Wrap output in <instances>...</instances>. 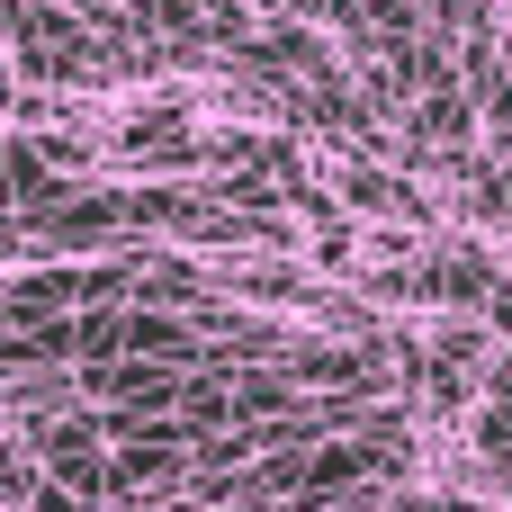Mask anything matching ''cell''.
I'll list each match as a JSON object with an SVG mask.
<instances>
[{"mask_svg": "<svg viewBox=\"0 0 512 512\" xmlns=\"http://www.w3.org/2000/svg\"><path fill=\"white\" fill-rule=\"evenodd\" d=\"M18 18H27V0H0V27H18Z\"/></svg>", "mask_w": 512, "mask_h": 512, "instance_id": "1", "label": "cell"}]
</instances>
